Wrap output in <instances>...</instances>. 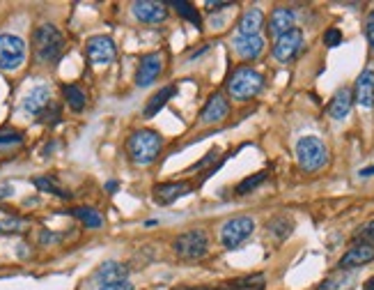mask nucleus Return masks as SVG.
Wrapping results in <instances>:
<instances>
[{"instance_id":"15","label":"nucleus","mask_w":374,"mask_h":290,"mask_svg":"<svg viewBox=\"0 0 374 290\" xmlns=\"http://www.w3.org/2000/svg\"><path fill=\"white\" fill-rule=\"evenodd\" d=\"M228 113H230V104L228 100L221 95V92H216L209 97V102L204 104V109L200 113V120L204 124H214V122H221L228 118Z\"/></svg>"},{"instance_id":"27","label":"nucleus","mask_w":374,"mask_h":290,"mask_svg":"<svg viewBox=\"0 0 374 290\" xmlns=\"http://www.w3.org/2000/svg\"><path fill=\"white\" fill-rule=\"evenodd\" d=\"M172 7L177 9V14H180V16H184L186 21H191L195 28H200V26H202L200 12H198V9H195L191 3H186V0H175V3H172Z\"/></svg>"},{"instance_id":"8","label":"nucleus","mask_w":374,"mask_h":290,"mask_svg":"<svg viewBox=\"0 0 374 290\" xmlns=\"http://www.w3.org/2000/svg\"><path fill=\"white\" fill-rule=\"evenodd\" d=\"M85 53H87V60H90L92 65H108L115 60V42L111 40V37L106 35H97L92 37V40H87L85 44Z\"/></svg>"},{"instance_id":"35","label":"nucleus","mask_w":374,"mask_h":290,"mask_svg":"<svg viewBox=\"0 0 374 290\" xmlns=\"http://www.w3.org/2000/svg\"><path fill=\"white\" fill-rule=\"evenodd\" d=\"M99 290H133V284L129 279H122V281H113V284H101Z\"/></svg>"},{"instance_id":"26","label":"nucleus","mask_w":374,"mask_h":290,"mask_svg":"<svg viewBox=\"0 0 374 290\" xmlns=\"http://www.w3.org/2000/svg\"><path fill=\"white\" fill-rule=\"evenodd\" d=\"M62 95H65V100H67V104H69V109L72 111H83L85 109V104H87V97H85V92L78 88V85H65L62 88Z\"/></svg>"},{"instance_id":"19","label":"nucleus","mask_w":374,"mask_h":290,"mask_svg":"<svg viewBox=\"0 0 374 290\" xmlns=\"http://www.w3.org/2000/svg\"><path fill=\"white\" fill-rule=\"evenodd\" d=\"M351 104H353V95L349 88H340L336 95H333V100L329 104V115L333 120H342L347 118L349 111H351Z\"/></svg>"},{"instance_id":"13","label":"nucleus","mask_w":374,"mask_h":290,"mask_svg":"<svg viewBox=\"0 0 374 290\" xmlns=\"http://www.w3.org/2000/svg\"><path fill=\"white\" fill-rule=\"evenodd\" d=\"M189 191H191L189 182H163V185H156L152 189V196L154 203H159V205H170V203L186 196Z\"/></svg>"},{"instance_id":"3","label":"nucleus","mask_w":374,"mask_h":290,"mask_svg":"<svg viewBox=\"0 0 374 290\" xmlns=\"http://www.w3.org/2000/svg\"><path fill=\"white\" fill-rule=\"evenodd\" d=\"M262 88H264V76L260 72L251 70V67H239L228 81V92L239 102L258 97Z\"/></svg>"},{"instance_id":"17","label":"nucleus","mask_w":374,"mask_h":290,"mask_svg":"<svg viewBox=\"0 0 374 290\" xmlns=\"http://www.w3.org/2000/svg\"><path fill=\"white\" fill-rule=\"evenodd\" d=\"M48 104H51V90H48V85H35L23 97V111L31 115H42Z\"/></svg>"},{"instance_id":"7","label":"nucleus","mask_w":374,"mask_h":290,"mask_svg":"<svg viewBox=\"0 0 374 290\" xmlns=\"http://www.w3.org/2000/svg\"><path fill=\"white\" fill-rule=\"evenodd\" d=\"M26 60V44L16 35H0V70H18Z\"/></svg>"},{"instance_id":"6","label":"nucleus","mask_w":374,"mask_h":290,"mask_svg":"<svg viewBox=\"0 0 374 290\" xmlns=\"http://www.w3.org/2000/svg\"><path fill=\"white\" fill-rule=\"evenodd\" d=\"M255 230V221L251 217H234L230 221H225L221 228V242L225 249H237L243 245L246 240L253 235Z\"/></svg>"},{"instance_id":"22","label":"nucleus","mask_w":374,"mask_h":290,"mask_svg":"<svg viewBox=\"0 0 374 290\" xmlns=\"http://www.w3.org/2000/svg\"><path fill=\"white\" fill-rule=\"evenodd\" d=\"M175 92H177L175 85H165V88H161L154 97H150V102H147V106H145V118H154V115L172 100Z\"/></svg>"},{"instance_id":"5","label":"nucleus","mask_w":374,"mask_h":290,"mask_svg":"<svg viewBox=\"0 0 374 290\" xmlns=\"http://www.w3.org/2000/svg\"><path fill=\"white\" fill-rule=\"evenodd\" d=\"M175 254L186 260H200L207 256V249H209V240H207V233L200 228L195 230H186L180 237L172 242Z\"/></svg>"},{"instance_id":"25","label":"nucleus","mask_w":374,"mask_h":290,"mask_svg":"<svg viewBox=\"0 0 374 290\" xmlns=\"http://www.w3.org/2000/svg\"><path fill=\"white\" fill-rule=\"evenodd\" d=\"M267 230L271 233V237H275V240H287L290 233L294 230V224H292V221L285 217V215H280V217H275V219L269 221Z\"/></svg>"},{"instance_id":"39","label":"nucleus","mask_w":374,"mask_h":290,"mask_svg":"<svg viewBox=\"0 0 374 290\" xmlns=\"http://www.w3.org/2000/svg\"><path fill=\"white\" fill-rule=\"evenodd\" d=\"M370 176H374V166H368L361 171V178H370Z\"/></svg>"},{"instance_id":"2","label":"nucleus","mask_w":374,"mask_h":290,"mask_svg":"<svg viewBox=\"0 0 374 290\" xmlns=\"http://www.w3.org/2000/svg\"><path fill=\"white\" fill-rule=\"evenodd\" d=\"M33 44H35V55L42 63H48V65L60 60V55L65 51V37L53 23L39 26L33 35Z\"/></svg>"},{"instance_id":"34","label":"nucleus","mask_w":374,"mask_h":290,"mask_svg":"<svg viewBox=\"0 0 374 290\" xmlns=\"http://www.w3.org/2000/svg\"><path fill=\"white\" fill-rule=\"evenodd\" d=\"M356 240H358V242H368V245H372V242H374V221H370V224H365L363 228H358Z\"/></svg>"},{"instance_id":"42","label":"nucleus","mask_w":374,"mask_h":290,"mask_svg":"<svg viewBox=\"0 0 374 290\" xmlns=\"http://www.w3.org/2000/svg\"><path fill=\"white\" fill-rule=\"evenodd\" d=\"M106 187H108V191H115V189H117V182H115V180H111V182H108V185H106Z\"/></svg>"},{"instance_id":"10","label":"nucleus","mask_w":374,"mask_h":290,"mask_svg":"<svg viewBox=\"0 0 374 290\" xmlns=\"http://www.w3.org/2000/svg\"><path fill=\"white\" fill-rule=\"evenodd\" d=\"M163 72V55L161 53H147L141 58V63H138V72H136V85H152L156 79H159V74Z\"/></svg>"},{"instance_id":"12","label":"nucleus","mask_w":374,"mask_h":290,"mask_svg":"<svg viewBox=\"0 0 374 290\" xmlns=\"http://www.w3.org/2000/svg\"><path fill=\"white\" fill-rule=\"evenodd\" d=\"M133 14L143 23H161L168 18V7L154 0H141V3H133Z\"/></svg>"},{"instance_id":"16","label":"nucleus","mask_w":374,"mask_h":290,"mask_svg":"<svg viewBox=\"0 0 374 290\" xmlns=\"http://www.w3.org/2000/svg\"><path fill=\"white\" fill-rule=\"evenodd\" d=\"M294 23H297V14H294L292 9H287V7L273 9V14L269 18V35L273 37V40H278V37H282L285 33L294 31Z\"/></svg>"},{"instance_id":"31","label":"nucleus","mask_w":374,"mask_h":290,"mask_svg":"<svg viewBox=\"0 0 374 290\" xmlns=\"http://www.w3.org/2000/svg\"><path fill=\"white\" fill-rule=\"evenodd\" d=\"M264 180H267V173H264V171L262 173H255V176L246 178L241 185H237V193H239V196H246V193H251L253 189H258Z\"/></svg>"},{"instance_id":"24","label":"nucleus","mask_w":374,"mask_h":290,"mask_svg":"<svg viewBox=\"0 0 374 290\" xmlns=\"http://www.w3.org/2000/svg\"><path fill=\"white\" fill-rule=\"evenodd\" d=\"M262 288H264V276L253 274V276H243V279H237V281L225 284L219 290H262Z\"/></svg>"},{"instance_id":"43","label":"nucleus","mask_w":374,"mask_h":290,"mask_svg":"<svg viewBox=\"0 0 374 290\" xmlns=\"http://www.w3.org/2000/svg\"><path fill=\"white\" fill-rule=\"evenodd\" d=\"M184 290H219V288H184Z\"/></svg>"},{"instance_id":"29","label":"nucleus","mask_w":374,"mask_h":290,"mask_svg":"<svg viewBox=\"0 0 374 290\" xmlns=\"http://www.w3.org/2000/svg\"><path fill=\"white\" fill-rule=\"evenodd\" d=\"M33 185H35L37 189H42V191L55 193L57 198H69V191H65L60 185H55L53 178H35V180H33Z\"/></svg>"},{"instance_id":"11","label":"nucleus","mask_w":374,"mask_h":290,"mask_svg":"<svg viewBox=\"0 0 374 290\" xmlns=\"http://www.w3.org/2000/svg\"><path fill=\"white\" fill-rule=\"evenodd\" d=\"M374 260V245H368V242H358L353 245L347 254L340 258L338 267L340 269H353V267H363Z\"/></svg>"},{"instance_id":"30","label":"nucleus","mask_w":374,"mask_h":290,"mask_svg":"<svg viewBox=\"0 0 374 290\" xmlns=\"http://www.w3.org/2000/svg\"><path fill=\"white\" fill-rule=\"evenodd\" d=\"M31 226L26 219H18V217H7L0 221V233L5 235H12V233H23V230Z\"/></svg>"},{"instance_id":"20","label":"nucleus","mask_w":374,"mask_h":290,"mask_svg":"<svg viewBox=\"0 0 374 290\" xmlns=\"http://www.w3.org/2000/svg\"><path fill=\"white\" fill-rule=\"evenodd\" d=\"M264 26V14L260 7H251L246 9L243 16L239 18V26H237V35H260Z\"/></svg>"},{"instance_id":"14","label":"nucleus","mask_w":374,"mask_h":290,"mask_svg":"<svg viewBox=\"0 0 374 290\" xmlns=\"http://www.w3.org/2000/svg\"><path fill=\"white\" fill-rule=\"evenodd\" d=\"M232 46L241 60H255V58H260L264 51V40H262V35H237Z\"/></svg>"},{"instance_id":"40","label":"nucleus","mask_w":374,"mask_h":290,"mask_svg":"<svg viewBox=\"0 0 374 290\" xmlns=\"http://www.w3.org/2000/svg\"><path fill=\"white\" fill-rule=\"evenodd\" d=\"M207 7L209 9H223V7H230V3H209Z\"/></svg>"},{"instance_id":"23","label":"nucleus","mask_w":374,"mask_h":290,"mask_svg":"<svg viewBox=\"0 0 374 290\" xmlns=\"http://www.w3.org/2000/svg\"><path fill=\"white\" fill-rule=\"evenodd\" d=\"M353 284H356V274H349L347 269H342L340 274L326 279V281L319 286V290H351Z\"/></svg>"},{"instance_id":"28","label":"nucleus","mask_w":374,"mask_h":290,"mask_svg":"<svg viewBox=\"0 0 374 290\" xmlns=\"http://www.w3.org/2000/svg\"><path fill=\"white\" fill-rule=\"evenodd\" d=\"M72 215L81 219L87 228H99L104 224V217L92 208H76V210H72Z\"/></svg>"},{"instance_id":"9","label":"nucleus","mask_w":374,"mask_h":290,"mask_svg":"<svg viewBox=\"0 0 374 290\" xmlns=\"http://www.w3.org/2000/svg\"><path fill=\"white\" fill-rule=\"evenodd\" d=\"M303 48V33L299 28H294V31L285 33L282 37H278L273 44V58L280 63H290L292 58H297Z\"/></svg>"},{"instance_id":"33","label":"nucleus","mask_w":374,"mask_h":290,"mask_svg":"<svg viewBox=\"0 0 374 290\" xmlns=\"http://www.w3.org/2000/svg\"><path fill=\"white\" fill-rule=\"evenodd\" d=\"M324 44H326L329 48L342 44V33L338 31V28H329V31L324 33Z\"/></svg>"},{"instance_id":"41","label":"nucleus","mask_w":374,"mask_h":290,"mask_svg":"<svg viewBox=\"0 0 374 290\" xmlns=\"http://www.w3.org/2000/svg\"><path fill=\"white\" fill-rule=\"evenodd\" d=\"M363 290H374V276H370L365 284H363Z\"/></svg>"},{"instance_id":"1","label":"nucleus","mask_w":374,"mask_h":290,"mask_svg":"<svg viewBox=\"0 0 374 290\" xmlns=\"http://www.w3.org/2000/svg\"><path fill=\"white\" fill-rule=\"evenodd\" d=\"M161 150H163V139L154 129H138L126 141V152H129V157L136 166H150V163L159 159Z\"/></svg>"},{"instance_id":"36","label":"nucleus","mask_w":374,"mask_h":290,"mask_svg":"<svg viewBox=\"0 0 374 290\" xmlns=\"http://www.w3.org/2000/svg\"><path fill=\"white\" fill-rule=\"evenodd\" d=\"M365 35H368V42H370V46L374 48V9H372L370 16H368V23H365Z\"/></svg>"},{"instance_id":"4","label":"nucleus","mask_w":374,"mask_h":290,"mask_svg":"<svg viewBox=\"0 0 374 290\" xmlns=\"http://www.w3.org/2000/svg\"><path fill=\"white\" fill-rule=\"evenodd\" d=\"M297 159L303 171L314 173L329 163V150L317 136H303L297 143Z\"/></svg>"},{"instance_id":"32","label":"nucleus","mask_w":374,"mask_h":290,"mask_svg":"<svg viewBox=\"0 0 374 290\" xmlns=\"http://www.w3.org/2000/svg\"><path fill=\"white\" fill-rule=\"evenodd\" d=\"M23 141V134L21 131H14V129H0V148H9V145H18Z\"/></svg>"},{"instance_id":"21","label":"nucleus","mask_w":374,"mask_h":290,"mask_svg":"<svg viewBox=\"0 0 374 290\" xmlns=\"http://www.w3.org/2000/svg\"><path fill=\"white\" fill-rule=\"evenodd\" d=\"M97 281L101 284H113V281H122V279L129 276V272H126V267L122 263H117V260H108V263H104L99 269H97Z\"/></svg>"},{"instance_id":"37","label":"nucleus","mask_w":374,"mask_h":290,"mask_svg":"<svg viewBox=\"0 0 374 290\" xmlns=\"http://www.w3.org/2000/svg\"><path fill=\"white\" fill-rule=\"evenodd\" d=\"M216 154H219V152H216V150H211V152H209V154H207V157H204V159H202L200 163H195V166H193L191 171H200L202 166H207V163H211V159H216Z\"/></svg>"},{"instance_id":"38","label":"nucleus","mask_w":374,"mask_h":290,"mask_svg":"<svg viewBox=\"0 0 374 290\" xmlns=\"http://www.w3.org/2000/svg\"><path fill=\"white\" fill-rule=\"evenodd\" d=\"M12 193H14V189L9 185H0V200L7 198V196H12Z\"/></svg>"},{"instance_id":"18","label":"nucleus","mask_w":374,"mask_h":290,"mask_svg":"<svg viewBox=\"0 0 374 290\" xmlns=\"http://www.w3.org/2000/svg\"><path fill=\"white\" fill-rule=\"evenodd\" d=\"M353 97H356V104H361L363 109H372L374 106V72L365 70L361 72L353 85Z\"/></svg>"}]
</instances>
